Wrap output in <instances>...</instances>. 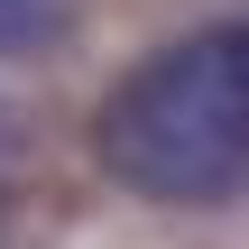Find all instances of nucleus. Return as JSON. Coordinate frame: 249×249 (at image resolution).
<instances>
[{
  "mask_svg": "<svg viewBox=\"0 0 249 249\" xmlns=\"http://www.w3.org/2000/svg\"><path fill=\"white\" fill-rule=\"evenodd\" d=\"M83 28V0H0V55H55Z\"/></svg>",
  "mask_w": 249,
  "mask_h": 249,
  "instance_id": "obj_2",
  "label": "nucleus"
},
{
  "mask_svg": "<svg viewBox=\"0 0 249 249\" xmlns=\"http://www.w3.org/2000/svg\"><path fill=\"white\" fill-rule=\"evenodd\" d=\"M9 166H18V111L0 102V176H9Z\"/></svg>",
  "mask_w": 249,
  "mask_h": 249,
  "instance_id": "obj_3",
  "label": "nucleus"
},
{
  "mask_svg": "<svg viewBox=\"0 0 249 249\" xmlns=\"http://www.w3.org/2000/svg\"><path fill=\"white\" fill-rule=\"evenodd\" d=\"M92 157L139 203H231L249 185V9L139 55L92 111Z\"/></svg>",
  "mask_w": 249,
  "mask_h": 249,
  "instance_id": "obj_1",
  "label": "nucleus"
}]
</instances>
